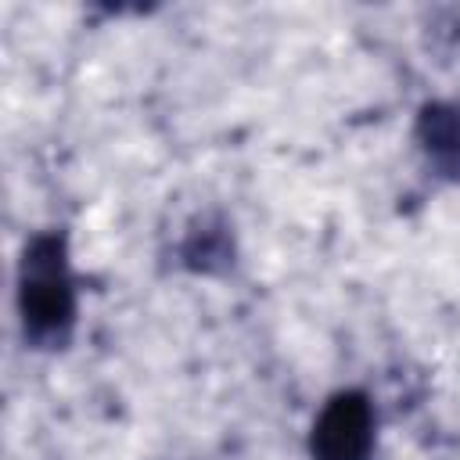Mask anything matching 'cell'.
<instances>
[{
    "instance_id": "6da1fadb",
    "label": "cell",
    "mask_w": 460,
    "mask_h": 460,
    "mask_svg": "<svg viewBox=\"0 0 460 460\" xmlns=\"http://www.w3.org/2000/svg\"><path fill=\"white\" fill-rule=\"evenodd\" d=\"M22 320L32 341L54 345L72 323V277L58 237H36L22 259Z\"/></svg>"
},
{
    "instance_id": "7a4b0ae2",
    "label": "cell",
    "mask_w": 460,
    "mask_h": 460,
    "mask_svg": "<svg viewBox=\"0 0 460 460\" xmlns=\"http://www.w3.org/2000/svg\"><path fill=\"white\" fill-rule=\"evenodd\" d=\"M374 413L359 392L334 395L313 424V460H370Z\"/></svg>"
}]
</instances>
